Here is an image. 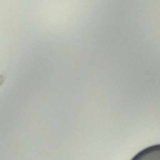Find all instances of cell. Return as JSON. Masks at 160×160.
I'll list each match as a JSON object with an SVG mask.
<instances>
[{
    "label": "cell",
    "instance_id": "1",
    "mask_svg": "<svg viewBox=\"0 0 160 160\" xmlns=\"http://www.w3.org/2000/svg\"><path fill=\"white\" fill-rule=\"evenodd\" d=\"M131 160H160V144L144 149Z\"/></svg>",
    "mask_w": 160,
    "mask_h": 160
}]
</instances>
